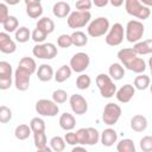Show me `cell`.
I'll return each mask as SVG.
<instances>
[{"instance_id":"52a82bcc","label":"cell","mask_w":152,"mask_h":152,"mask_svg":"<svg viewBox=\"0 0 152 152\" xmlns=\"http://www.w3.org/2000/svg\"><path fill=\"white\" fill-rule=\"evenodd\" d=\"M32 53L39 59H52L57 56V48L52 43L37 44L33 46Z\"/></svg>"},{"instance_id":"d590c367","label":"cell","mask_w":152,"mask_h":152,"mask_svg":"<svg viewBox=\"0 0 152 152\" xmlns=\"http://www.w3.org/2000/svg\"><path fill=\"white\" fill-rule=\"evenodd\" d=\"M91 84V78L89 75L87 74H81L80 76H77L76 78V87L80 89V90H86L90 87Z\"/></svg>"},{"instance_id":"603a6c76","label":"cell","mask_w":152,"mask_h":152,"mask_svg":"<svg viewBox=\"0 0 152 152\" xmlns=\"http://www.w3.org/2000/svg\"><path fill=\"white\" fill-rule=\"evenodd\" d=\"M132 49L137 55H150L152 53V39L138 42Z\"/></svg>"},{"instance_id":"d6986e66","label":"cell","mask_w":152,"mask_h":152,"mask_svg":"<svg viewBox=\"0 0 152 152\" xmlns=\"http://www.w3.org/2000/svg\"><path fill=\"white\" fill-rule=\"evenodd\" d=\"M37 77L42 82H49L50 80H52L55 77L52 66L49 64H45V63L40 64L38 66V70H37Z\"/></svg>"},{"instance_id":"e575fe53","label":"cell","mask_w":152,"mask_h":152,"mask_svg":"<svg viewBox=\"0 0 152 152\" xmlns=\"http://www.w3.org/2000/svg\"><path fill=\"white\" fill-rule=\"evenodd\" d=\"M18 25H19L18 19L14 15H10L8 19L2 24V27H4V30H5L6 33H11V32H15L19 28Z\"/></svg>"},{"instance_id":"9c48e42d","label":"cell","mask_w":152,"mask_h":152,"mask_svg":"<svg viewBox=\"0 0 152 152\" xmlns=\"http://www.w3.org/2000/svg\"><path fill=\"white\" fill-rule=\"evenodd\" d=\"M121 107L114 102H109L104 106L103 113H102V120L106 125L112 126L118 122V120L121 116Z\"/></svg>"},{"instance_id":"f546056e","label":"cell","mask_w":152,"mask_h":152,"mask_svg":"<svg viewBox=\"0 0 152 152\" xmlns=\"http://www.w3.org/2000/svg\"><path fill=\"white\" fill-rule=\"evenodd\" d=\"M32 32L26 27V26H20L15 32H14V38L19 43H26L31 38Z\"/></svg>"},{"instance_id":"3957f363","label":"cell","mask_w":152,"mask_h":152,"mask_svg":"<svg viewBox=\"0 0 152 152\" xmlns=\"http://www.w3.org/2000/svg\"><path fill=\"white\" fill-rule=\"evenodd\" d=\"M96 86L100 90V94L102 97L109 99L116 94V86L114 84L113 80L109 77V75L106 74H99L96 76Z\"/></svg>"},{"instance_id":"83f0119b","label":"cell","mask_w":152,"mask_h":152,"mask_svg":"<svg viewBox=\"0 0 152 152\" xmlns=\"http://www.w3.org/2000/svg\"><path fill=\"white\" fill-rule=\"evenodd\" d=\"M150 84H151V78L145 74H140L134 78V88L138 90H145L150 88Z\"/></svg>"},{"instance_id":"4fadbf2b","label":"cell","mask_w":152,"mask_h":152,"mask_svg":"<svg viewBox=\"0 0 152 152\" xmlns=\"http://www.w3.org/2000/svg\"><path fill=\"white\" fill-rule=\"evenodd\" d=\"M30 80H31V74L26 71L25 69L18 66L14 71V86L18 90L25 91L30 87Z\"/></svg>"},{"instance_id":"8fae6325","label":"cell","mask_w":152,"mask_h":152,"mask_svg":"<svg viewBox=\"0 0 152 152\" xmlns=\"http://www.w3.org/2000/svg\"><path fill=\"white\" fill-rule=\"evenodd\" d=\"M90 64V58L88 53L86 52H77L70 58V64L69 66L71 68L72 71L82 74Z\"/></svg>"},{"instance_id":"ffe728a7","label":"cell","mask_w":152,"mask_h":152,"mask_svg":"<svg viewBox=\"0 0 152 152\" xmlns=\"http://www.w3.org/2000/svg\"><path fill=\"white\" fill-rule=\"evenodd\" d=\"M76 126V120H75V116L70 113H63L59 118V127L66 132H70L75 128Z\"/></svg>"},{"instance_id":"816d5d0a","label":"cell","mask_w":152,"mask_h":152,"mask_svg":"<svg viewBox=\"0 0 152 152\" xmlns=\"http://www.w3.org/2000/svg\"><path fill=\"white\" fill-rule=\"evenodd\" d=\"M37 152H53V151H52L51 147H48L46 146V147H43V148H38Z\"/></svg>"},{"instance_id":"484cf974","label":"cell","mask_w":152,"mask_h":152,"mask_svg":"<svg viewBox=\"0 0 152 152\" xmlns=\"http://www.w3.org/2000/svg\"><path fill=\"white\" fill-rule=\"evenodd\" d=\"M71 68L69 65H62L59 69H57V71L55 72V81L57 83H63L64 81H66L70 76H71Z\"/></svg>"},{"instance_id":"e0dca14e","label":"cell","mask_w":152,"mask_h":152,"mask_svg":"<svg viewBox=\"0 0 152 152\" xmlns=\"http://www.w3.org/2000/svg\"><path fill=\"white\" fill-rule=\"evenodd\" d=\"M25 5H26V14L32 18V19H37L42 15L43 13V6L40 1L37 0H25Z\"/></svg>"},{"instance_id":"f1b7e54d","label":"cell","mask_w":152,"mask_h":152,"mask_svg":"<svg viewBox=\"0 0 152 152\" xmlns=\"http://www.w3.org/2000/svg\"><path fill=\"white\" fill-rule=\"evenodd\" d=\"M18 66L25 69L26 71H28L31 75L34 74L37 71V64H36V61L31 57H23L20 61H19V64Z\"/></svg>"},{"instance_id":"30bf717a","label":"cell","mask_w":152,"mask_h":152,"mask_svg":"<svg viewBox=\"0 0 152 152\" xmlns=\"http://www.w3.org/2000/svg\"><path fill=\"white\" fill-rule=\"evenodd\" d=\"M125 37V31H124V26L120 23H115L108 31V33L104 37L106 44L110 45V46H118L122 43Z\"/></svg>"},{"instance_id":"d4e9b609","label":"cell","mask_w":152,"mask_h":152,"mask_svg":"<svg viewBox=\"0 0 152 152\" xmlns=\"http://www.w3.org/2000/svg\"><path fill=\"white\" fill-rule=\"evenodd\" d=\"M36 27H37V28H40V30H43L45 33L50 34V33H52V32L55 31V23H53L52 19H50V18H48V17H43V18L38 19Z\"/></svg>"},{"instance_id":"c3c4849f","label":"cell","mask_w":152,"mask_h":152,"mask_svg":"<svg viewBox=\"0 0 152 152\" xmlns=\"http://www.w3.org/2000/svg\"><path fill=\"white\" fill-rule=\"evenodd\" d=\"M71 152H88L83 146H74Z\"/></svg>"},{"instance_id":"7402d4cb","label":"cell","mask_w":152,"mask_h":152,"mask_svg":"<svg viewBox=\"0 0 152 152\" xmlns=\"http://www.w3.org/2000/svg\"><path fill=\"white\" fill-rule=\"evenodd\" d=\"M131 128L134 132H144L147 128V119L141 115V114H137L131 119Z\"/></svg>"},{"instance_id":"8992f818","label":"cell","mask_w":152,"mask_h":152,"mask_svg":"<svg viewBox=\"0 0 152 152\" xmlns=\"http://www.w3.org/2000/svg\"><path fill=\"white\" fill-rule=\"evenodd\" d=\"M91 14L89 11H74L69 14L66 23L70 28H81L90 21Z\"/></svg>"},{"instance_id":"f5cc1de1","label":"cell","mask_w":152,"mask_h":152,"mask_svg":"<svg viewBox=\"0 0 152 152\" xmlns=\"http://www.w3.org/2000/svg\"><path fill=\"white\" fill-rule=\"evenodd\" d=\"M148 65H150V69H152V56H151L150 59H148Z\"/></svg>"},{"instance_id":"6da1fadb","label":"cell","mask_w":152,"mask_h":152,"mask_svg":"<svg viewBox=\"0 0 152 152\" xmlns=\"http://www.w3.org/2000/svg\"><path fill=\"white\" fill-rule=\"evenodd\" d=\"M118 58L126 69H128L135 74L140 75L146 70L145 61L141 57H139V55H137L132 48H124V49L119 50Z\"/></svg>"},{"instance_id":"ac0fdd59","label":"cell","mask_w":152,"mask_h":152,"mask_svg":"<svg viewBox=\"0 0 152 152\" xmlns=\"http://www.w3.org/2000/svg\"><path fill=\"white\" fill-rule=\"evenodd\" d=\"M100 140L102 142L103 146L106 147H110L114 145V142H116L118 140V134L115 132V129L113 128H106L102 131L101 135H100Z\"/></svg>"},{"instance_id":"7c38bea8","label":"cell","mask_w":152,"mask_h":152,"mask_svg":"<svg viewBox=\"0 0 152 152\" xmlns=\"http://www.w3.org/2000/svg\"><path fill=\"white\" fill-rule=\"evenodd\" d=\"M13 70L12 65L6 62L1 61L0 62V89L6 90L12 86V78H13Z\"/></svg>"},{"instance_id":"9a60e30c","label":"cell","mask_w":152,"mask_h":152,"mask_svg":"<svg viewBox=\"0 0 152 152\" xmlns=\"http://www.w3.org/2000/svg\"><path fill=\"white\" fill-rule=\"evenodd\" d=\"M134 94H135V88H134V86L127 83V84L122 86L119 90H116L115 96H116V100H118L119 102H121V103H127V102H129V101L132 100V97L134 96Z\"/></svg>"},{"instance_id":"ba28073f","label":"cell","mask_w":152,"mask_h":152,"mask_svg":"<svg viewBox=\"0 0 152 152\" xmlns=\"http://www.w3.org/2000/svg\"><path fill=\"white\" fill-rule=\"evenodd\" d=\"M36 112L42 116H56L59 112V107L52 100L40 99L36 102Z\"/></svg>"},{"instance_id":"ab89813d","label":"cell","mask_w":152,"mask_h":152,"mask_svg":"<svg viewBox=\"0 0 152 152\" xmlns=\"http://www.w3.org/2000/svg\"><path fill=\"white\" fill-rule=\"evenodd\" d=\"M68 99V94L65 90L63 89H57L52 93V101L56 102L57 104H61V103H64Z\"/></svg>"},{"instance_id":"5bb4252c","label":"cell","mask_w":152,"mask_h":152,"mask_svg":"<svg viewBox=\"0 0 152 152\" xmlns=\"http://www.w3.org/2000/svg\"><path fill=\"white\" fill-rule=\"evenodd\" d=\"M69 103H70L71 110L76 115H83L88 110V102L80 94H72L69 97Z\"/></svg>"},{"instance_id":"4dcf8cb0","label":"cell","mask_w":152,"mask_h":152,"mask_svg":"<svg viewBox=\"0 0 152 152\" xmlns=\"http://www.w3.org/2000/svg\"><path fill=\"white\" fill-rule=\"evenodd\" d=\"M31 132H32V129H31V127L28 125L21 124V125H19V126L15 127L14 135H15V138L18 140H25V139H27L30 137Z\"/></svg>"},{"instance_id":"74e56055","label":"cell","mask_w":152,"mask_h":152,"mask_svg":"<svg viewBox=\"0 0 152 152\" xmlns=\"http://www.w3.org/2000/svg\"><path fill=\"white\" fill-rule=\"evenodd\" d=\"M33 141H34V146L38 148H43L46 147L48 144V139L45 135V132H38V133H33Z\"/></svg>"},{"instance_id":"db71d44e","label":"cell","mask_w":152,"mask_h":152,"mask_svg":"<svg viewBox=\"0 0 152 152\" xmlns=\"http://www.w3.org/2000/svg\"><path fill=\"white\" fill-rule=\"evenodd\" d=\"M150 90H151V93H152V84H150Z\"/></svg>"},{"instance_id":"836d02e7","label":"cell","mask_w":152,"mask_h":152,"mask_svg":"<svg viewBox=\"0 0 152 152\" xmlns=\"http://www.w3.org/2000/svg\"><path fill=\"white\" fill-rule=\"evenodd\" d=\"M71 38H72V45H75V46H84L88 43V37L82 31L72 32Z\"/></svg>"},{"instance_id":"44dd1931","label":"cell","mask_w":152,"mask_h":152,"mask_svg":"<svg viewBox=\"0 0 152 152\" xmlns=\"http://www.w3.org/2000/svg\"><path fill=\"white\" fill-rule=\"evenodd\" d=\"M52 13L55 17L57 18H65V17H69V14L71 13L70 12V5L65 1H58L53 5L52 7Z\"/></svg>"},{"instance_id":"277c9868","label":"cell","mask_w":152,"mask_h":152,"mask_svg":"<svg viewBox=\"0 0 152 152\" xmlns=\"http://www.w3.org/2000/svg\"><path fill=\"white\" fill-rule=\"evenodd\" d=\"M125 8L129 15L135 17V18L141 19V20L147 19L151 14V10L146 6H144L139 0H126L125 1Z\"/></svg>"},{"instance_id":"7bdbcfd3","label":"cell","mask_w":152,"mask_h":152,"mask_svg":"<svg viewBox=\"0 0 152 152\" xmlns=\"http://www.w3.org/2000/svg\"><path fill=\"white\" fill-rule=\"evenodd\" d=\"M140 148L144 152H152V137L151 135H145L140 139Z\"/></svg>"},{"instance_id":"4316f807","label":"cell","mask_w":152,"mask_h":152,"mask_svg":"<svg viewBox=\"0 0 152 152\" xmlns=\"http://www.w3.org/2000/svg\"><path fill=\"white\" fill-rule=\"evenodd\" d=\"M100 140V133L94 127H87L86 128V145L93 146L96 145Z\"/></svg>"},{"instance_id":"681fc988","label":"cell","mask_w":152,"mask_h":152,"mask_svg":"<svg viewBox=\"0 0 152 152\" xmlns=\"http://www.w3.org/2000/svg\"><path fill=\"white\" fill-rule=\"evenodd\" d=\"M109 2H110L112 6H114V7H119V6H121V5L124 4V0H112V1H109Z\"/></svg>"},{"instance_id":"60d3db41","label":"cell","mask_w":152,"mask_h":152,"mask_svg":"<svg viewBox=\"0 0 152 152\" xmlns=\"http://www.w3.org/2000/svg\"><path fill=\"white\" fill-rule=\"evenodd\" d=\"M57 45H58L59 48H64V49L70 48V46L72 45L71 34H66V33L61 34V36L57 38Z\"/></svg>"},{"instance_id":"2e32d148","label":"cell","mask_w":152,"mask_h":152,"mask_svg":"<svg viewBox=\"0 0 152 152\" xmlns=\"http://www.w3.org/2000/svg\"><path fill=\"white\" fill-rule=\"evenodd\" d=\"M17 50L15 42L10 37L8 33L0 32V51L2 53H13Z\"/></svg>"},{"instance_id":"1f68e13d","label":"cell","mask_w":152,"mask_h":152,"mask_svg":"<svg viewBox=\"0 0 152 152\" xmlns=\"http://www.w3.org/2000/svg\"><path fill=\"white\" fill-rule=\"evenodd\" d=\"M118 152H135V145L132 139H122L116 145Z\"/></svg>"},{"instance_id":"f907efd6","label":"cell","mask_w":152,"mask_h":152,"mask_svg":"<svg viewBox=\"0 0 152 152\" xmlns=\"http://www.w3.org/2000/svg\"><path fill=\"white\" fill-rule=\"evenodd\" d=\"M140 2H141L144 6L148 7V8H150V6H152V0H141Z\"/></svg>"},{"instance_id":"8d00e7d4","label":"cell","mask_w":152,"mask_h":152,"mask_svg":"<svg viewBox=\"0 0 152 152\" xmlns=\"http://www.w3.org/2000/svg\"><path fill=\"white\" fill-rule=\"evenodd\" d=\"M30 127L32 129L33 133H38V132H45V121L42 118H33L30 121Z\"/></svg>"},{"instance_id":"7dc6e473","label":"cell","mask_w":152,"mask_h":152,"mask_svg":"<svg viewBox=\"0 0 152 152\" xmlns=\"http://www.w3.org/2000/svg\"><path fill=\"white\" fill-rule=\"evenodd\" d=\"M109 1L108 0H94V5L97 7H104Z\"/></svg>"},{"instance_id":"f35d334b","label":"cell","mask_w":152,"mask_h":152,"mask_svg":"<svg viewBox=\"0 0 152 152\" xmlns=\"http://www.w3.org/2000/svg\"><path fill=\"white\" fill-rule=\"evenodd\" d=\"M46 37H48V33H45L43 30L36 27V28L32 31L31 39H32L34 43H37V44H43V42L46 39Z\"/></svg>"},{"instance_id":"f6af8a7d","label":"cell","mask_w":152,"mask_h":152,"mask_svg":"<svg viewBox=\"0 0 152 152\" xmlns=\"http://www.w3.org/2000/svg\"><path fill=\"white\" fill-rule=\"evenodd\" d=\"M91 5H93V2L90 0H78L75 4L77 11H88V10H90Z\"/></svg>"},{"instance_id":"b9f144b4","label":"cell","mask_w":152,"mask_h":152,"mask_svg":"<svg viewBox=\"0 0 152 152\" xmlns=\"http://www.w3.org/2000/svg\"><path fill=\"white\" fill-rule=\"evenodd\" d=\"M12 119V110L7 106H1L0 107V122L6 124Z\"/></svg>"},{"instance_id":"d6a6232c","label":"cell","mask_w":152,"mask_h":152,"mask_svg":"<svg viewBox=\"0 0 152 152\" xmlns=\"http://www.w3.org/2000/svg\"><path fill=\"white\" fill-rule=\"evenodd\" d=\"M65 140L64 138L59 137V135H56V137H52L51 140H50V147L52 148L53 152H62L64 151L65 148Z\"/></svg>"},{"instance_id":"ee69618b","label":"cell","mask_w":152,"mask_h":152,"mask_svg":"<svg viewBox=\"0 0 152 152\" xmlns=\"http://www.w3.org/2000/svg\"><path fill=\"white\" fill-rule=\"evenodd\" d=\"M64 140H65V142H66L68 145H71V146H76V145H78L77 137H76V132L70 131V132L65 133V135H64Z\"/></svg>"},{"instance_id":"11a10c76","label":"cell","mask_w":152,"mask_h":152,"mask_svg":"<svg viewBox=\"0 0 152 152\" xmlns=\"http://www.w3.org/2000/svg\"><path fill=\"white\" fill-rule=\"evenodd\" d=\"M151 75H152V69H151Z\"/></svg>"},{"instance_id":"bcb514c9","label":"cell","mask_w":152,"mask_h":152,"mask_svg":"<svg viewBox=\"0 0 152 152\" xmlns=\"http://www.w3.org/2000/svg\"><path fill=\"white\" fill-rule=\"evenodd\" d=\"M10 14H8V8H7V5L1 2L0 4V23L4 24L7 19H8Z\"/></svg>"},{"instance_id":"5b68a950","label":"cell","mask_w":152,"mask_h":152,"mask_svg":"<svg viewBox=\"0 0 152 152\" xmlns=\"http://www.w3.org/2000/svg\"><path fill=\"white\" fill-rule=\"evenodd\" d=\"M110 26H109V20L106 17H99L94 20H91L88 25L87 32L90 37L97 38L101 36H104L108 33Z\"/></svg>"},{"instance_id":"cb8c5ba5","label":"cell","mask_w":152,"mask_h":152,"mask_svg":"<svg viewBox=\"0 0 152 152\" xmlns=\"http://www.w3.org/2000/svg\"><path fill=\"white\" fill-rule=\"evenodd\" d=\"M108 74L109 77L114 81H120L124 76H125V68L122 66V64L120 63H113L109 65L108 69Z\"/></svg>"},{"instance_id":"7a4b0ae2","label":"cell","mask_w":152,"mask_h":152,"mask_svg":"<svg viewBox=\"0 0 152 152\" xmlns=\"http://www.w3.org/2000/svg\"><path fill=\"white\" fill-rule=\"evenodd\" d=\"M145 32V26L141 21L139 20H129L126 25V30H125V38L127 39V42L129 43H134L137 44L138 42H140V39L142 38Z\"/></svg>"}]
</instances>
